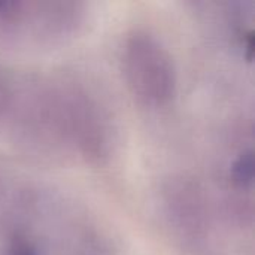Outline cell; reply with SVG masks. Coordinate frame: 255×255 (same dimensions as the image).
<instances>
[{
  "label": "cell",
  "mask_w": 255,
  "mask_h": 255,
  "mask_svg": "<svg viewBox=\"0 0 255 255\" xmlns=\"http://www.w3.org/2000/svg\"><path fill=\"white\" fill-rule=\"evenodd\" d=\"M123 66L131 91L145 103L161 105L173 96L172 60L152 36L139 31L130 36L123 49Z\"/></svg>",
  "instance_id": "obj_1"
},
{
  "label": "cell",
  "mask_w": 255,
  "mask_h": 255,
  "mask_svg": "<svg viewBox=\"0 0 255 255\" xmlns=\"http://www.w3.org/2000/svg\"><path fill=\"white\" fill-rule=\"evenodd\" d=\"M233 175L235 179L241 184H251L254 176V161H253V152L248 151L239 157V160L233 166Z\"/></svg>",
  "instance_id": "obj_2"
},
{
  "label": "cell",
  "mask_w": 255,
  "mask_h": 255,
  "mask_svg": "<svg viewBox=\"0 0 255 255\" xmlns=\"http://www.w3.org/2000/svg\"><path fill=\"white\" fill-rule=\"evenodd\" d=\"M13 255H37L36 251L25 242H18L15 245V250H13Z\"/></svg>",
  "instance_id": "obj_3"
}]
</instances>
